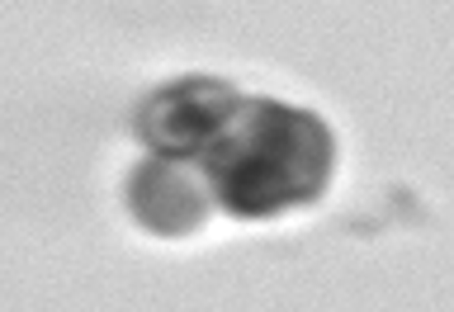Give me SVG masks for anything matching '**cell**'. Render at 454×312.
<instances>
[{
	"instance_id": "cell-1",
	"label": "cell",
	"mask_w": 454,
	"mask_h": 312,
	"mask_svg": "<svg viewBox=\"0 0 454 312\" xmlns=\"http://www.w3.org/2000/svg\"><path fill=\"white\" fill-rule=\"evenodd\" d=\"M218 208L232 218H275L317 204L332 184L336 137L312 109L241 95L232 119L199 156Z\"/></svg>"
},
{
	"instance_id": "cell-2",
	"label": "cell",
	"mask_w": 454,
	"mask_h": 312,
	"mask_svg": "<svg viewBox=\"0 0 454 312\" xmlns=\"http://www.w3.org/2000/svg\"><path fill=\"white\" fill-rule=\"evenodd\" d=\"M237 105L241 95L218 76H176L137 105V137L152 147V156L199 161Z\"/></svg>"
},
{
	"instance_id": "cell-3",
	"label": "cell",
	"mask_w": 454,
	"mask_h": 312,
	"mask_svg": "<svg viewBox=\"0 0 454 312\" xmlns=\"http://www.w3.org/2000/svg\"><path fill=\"white\" fill-rule=\"evenodd\" d=\"M213 184L199 161L176 156H147L128 176V213L147 227L152 237H190L213 213Z\"/></svg>"
}]
</instances>
